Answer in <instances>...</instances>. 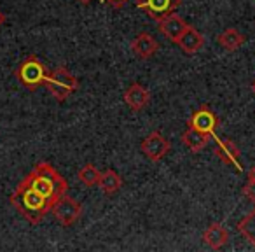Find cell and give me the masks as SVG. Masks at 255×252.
I'll return each instance as SVG.
<instances>
[{
  "mask_svg": "<svg viewBox=\"0 0 255 252\" xmlns=\"http://www.w3.org/2000/svg\"><path fill=\"white\" fill-rule=\"evenodd\" d=\"M25 181L53 205L61 196L68 195V182L56 168L47 161H40L32 168Z\"/></svg>",
  "mask_w": 255,
  "mask_h": 252,
  "instance_id": "6da1fadb",
  "label": "cell"
},
{
  "mask_svg": "<svg viewBox=\"0 0 255 252\" xmlns=\"http://www.w3.org/2000/svg\"><path fill=\"white\" fill-rule=\"evenodd\" d=\"M11 203L28 223L39 224L51 212V203L23 179L11 195Z\"/></svg>",
  "mask_w": 255,
  "mask_h": 252,
  "instance_id": "7a4b0ae2",
  "label": "cell"
},
{
  "mask_svg": "<svg viewBox=\"0 0 255 252\" xmlns=\"http://www.w3.org/2000/svg\"><path fill=\"white\" fill-rule=\"evenodd\" d=\"M49 75V70L44 65V61L35 54H30L19 63L18 70H16V77L18 81L25 86L30 91H35L40 86L46 84V79Z\"/></svg>",
  "mask_w": 255,
  "mask_h": 252,
  "instance_id": "3957f363",
  "label": "cell"
},
{
  "mask_svg": "<svg viewBox=\"0 0 255 252\" xmlns=\"http://www.w3.org/2000/svg\"><path fill=\"white\" fill-rule=\"evenodd\" d=\"M47 91L54 96V100L58 102H65L70 95H74L79 89V79L72 74L68 68L65 67H58L53 72H49L46 79Z\"/></svg>",
  "mask_w": 255,
  "mask_h": 252,
  "instance_id": "277c9868",
  "label": "cell"
},
{
  "mask_svg": "<svg viewBox=\"0 0 255 252\" xmlns=\"http://www.w3.org/2000/svg\"><path fill=\"white\" fill-rule=\"evenodd\" d=\"M51 214L54 216V219L61 224L63 228L74 226L82 216V205L75 198H70L68 195L61 196L58 202L53 203L51 207Z\"/></svg>",
  "mask_w": 255,
  "mask_h": 252,
  "instance_id": "5b68a950",
  "label": "cell"
},
{
  "mask_svg": "<svg viewBox=\"0 0 255 252\" xmlns=\"http://www.w3.org/2000/svg\"><path fill=\"white\" fill-rule=\"evenodd\" d=\"M170 149H171L170 140L159 132L149 133V135L140 142V151H142V154L149 161H154V163L163 160V158L170 153Z\"/></svg>",
  "mask_w": 255,
  "mask_h": 252,
  "instance_id": "8992f818",
  "label": "cell"
},
{
  "mask_svg": "<svg viewBox=\"0 0 255 252\" xmlns=\"http://www.w3.org/2000/svg\"><path fill=\"white\" fill-rule=\"evenodd\" d=\"M131 2L156 21L175 12L182 5V0H131Z\"/></svg>",
  "mask_w": 255,
  "mask_h": 252,
  "instance_id": "52a82bcc",
  "label": "cell"
},
{
  "mask_svg": "<svg viewBox=\"0 0 255 252\" xmlns=\"http://www.w3.org/2000/svg\"><path fill=\"white\" fill-rule=\"evenodd\" d=\"M187 126H191V128L198 130V132L213 137L217 132V128H219V117H217V114L213 112L208 105H201L198 110L192 112L191 117H189Z\"/></svg>",
  "mask_w": 255,
  "mask_h": 252,
  "instance_id": "ba28073f",
  "label": "cell"
},
{
  "mask_svg": "<svg viewBox=\"0 0 255 252\" xmlns=\"http://www.w3.org/2000/svg\"><path fill=\"white\" fill-rule=\"evenodd\" d=\"M215 156L222 161L227 167L236 168L238 172H241V153L240 147L236 146V142L231 139H217L215 144Z\"/></svg>",
  "mask_w": 255,
  "mask_h": 252,
  "instance_id": "9c48e42d",
  "label": "cell"
},
{
  "mask_svg": "<svg viewBox=\"0 0 255 252\" xmlns=\"http://www.w3.org/2000/svg\"><path fill=\"white\" fill-rule=\"evenodd\" d=\"M124 103L135 112H140L150 103V91L140 82H131L124 91Z\"/></svg>",
  "mask_w": 255,
  "mask_h": 252,
  "instance_id": "30bf717a",
  "label": "cell"
},
{
  "mask_svg": "<svg viewBox=\"0 0 255 252\" xmlns=\"http://www.w3.org/2000/svg\"><path fill=\"white\" fill-rule=\"evenodd\" d=\"M157 28L168 40L177 42L182 33L185 32V28H187V21L178 14H175V12H171V14L164 16V18H161L157 21Z\"/></svg>",
  "mask_w": 255,
  "mask_h": 252,
  "instance_id": "8fae6325",
  "label": "cell"
},
{
  "mask_svg": "<svg viewBox=\"0 0 255 252\" xmlns=\"http://www.w3.org/2000/svg\"><path fill=\"white\" fill-rule=\"evenodd\" d=\"M159 51V44L150 33L142 32L131 40V53L140 60H149Z\"/></svg>",
  "mask_w": 255,
  "mask_h": 252,
  "instance_id": "7c38bea8",
  "label": "cell"
},
{
  "mask_svg": "<svg viewBox=\"0 0 255 252\" xmlns=\"http://www.w3.org/2000/svg\"><path fill=\"white\" fill-rule=\"evenodd\" d=\"M175 44H177L185 54H194L205 46V37H203V33L199 32L198 28H194L192 25H187L185 32L182 33L180 39Z\"/></svg>",
  "mask_w": 255,
  "mask_h": 252,
  "instance_id": "4fadbf2b",
  "label": "cell"
},
{
  "mask_svg": "<svg viewBox=\"0 0 255 252\" xmlns=\"http://www.w3.org/2000/svg\"><path fill=\"white\" fill-rule=\"evenodd\" d=\"M203 242L213 251H219L229 242V231L220 223H212L205 231H203Z\"/></svg>",
  "mask_w": 255,
  "mask_h": 252,
  "instance_id": "5bb4252c",
  "label": "cell"
},
{
  "mask_svg": "<svg viewBox=\"0 0 255 252\" xmlns=\"http://www.w3.org/2000/svg\"><path fill=\"white\" fill-rule=\"evenodd\" d=\"M208 142H210V135L198 132V130L191 128V126H187L185 132L182 133V144H184L189 151H192V153H201V151L208 146Z\"/></svg>",
  "mask_w": 255,
  "mask_h": 252,
  "instance_id": "9a60e30c",
  "label": "cell"
},
{
  "mask_svg": "<svg viewBox=\"0 0 255 252\" xmlns=\"http://www.w3.org/2000/svg\"><path fill=\"white\" fill-rule=\"evenodd\" d=\"M245 35L240 32L238 28H226L224 32H220L219 33V37H217V44H219L222 49H226V51H236V49H240L241 46L245 44Z\"/></svg>",
  "mask_w": 255,
  "mask_h": 252,
  "instance_id": "2e32d148",
  "label": "cell"
},
{
  "mask_svg": "<svg viewBox=\"0 0 255 252\" xmlns=\"http://www.w3.org/2000/svg\"><path fill=\"white\" fill-rule=\"evenodd\" d=\"M98 186L105 195H109V196L117 195V193L121 191V188H123V177H121L116 170H112V168H107V170H103L102 175H100Z\"/></svg>",
  "mask_w": 255,
  "mask_h": 252,
  "instance_id": "e0dca14e",
  "label": "cell"
},
{
  "mask_svg": "<svg viewBox=\"0 0 255 252\" xmlns=\"http://www.w3.org/2000/svg\"><path fill=\"white\" fill-rule=\"evenodd\" d=\"M236 230L241 237H245L255 247V209H252L247 216H243L238 221Z\"/></svg>",
  "mask_w": 255,
  "mask_h": 252,
  "instance_id": "ac0fdd59",
  "label": "cell"
},
{
  "mask_svg": "<svg viewBox=\"0 0 255 252\" xmlns=\"http://www.w3.org/2000/svg\"><path fill=\"white\" fill-rule=\"evenodd\" d=\"M100 175H102V172L93 163H88L79 170L77 177L82 182V186H86V188H96L100 182Z\"/></svg>",
  "mask_w": 255,
  "mask_h": 252,
  "instance_id": "d6986e66",
  "label": "cell"
},
{
  "mask_svg": "<svg viewBox=\"0 0 255 252\" xmlns=\"http://www.w3.org/2000/svg\"><path fill=\"white\" fill-rule=\"evenodd\" d=\"M241 193H243V196L248 200V202L255 203V181H248L247 184L243 186Z\"/></svg>",
  "mask_w": 255,
  "mask_h": 252,
  "instance_id": "ffe728a7",
  "label": "cell"
},
{
  "mask_svg": "<svg viewBox=\"0 0 255 252\" xmlns=\"http://www.w3.org/2000/svg\"><path fill=\"white\" fill-rule=\"evenodd\" d=\"M100 2L109 5V7H112V9H123L124 5H126L128 2H131V0H100Z\"/></svg>",
  "mask_w": 255,
  "mask_h": 252,
  "instance_id": "44dd1931",
  "label": "cell"
},
{
  "mask_svg": "<svg viewBox=\"0 0 255 252\" xmlns=\"http://www.w3.org/2000/svg\"><path fill=\"white\" fill-rule=\"evenodd\" d=\"M248 181H255V165L248 170Z\"/></svg>",
  "mask_w": 255,
  "mask_h": 252,
  "instance_id": "7402d4cb",
  "label": "cell"
},
{
  "mask_svg": "<svg viewBox=\"0 0 255 252\" xmlns=\"http://www.w3.org/2000/svg\"><path fill=\"white\" fill-rule=\"evenodd\" d=\"M4 21H5V16H4V14H2V12H0V26L4 25Z\"/></svg>",
  "mask_w": 255,
  "mask_h": 252,
  "instance_id": "603a6c76",
  "label": "cell"
},
{
  "mask_svg": "<svg viewBox=\"0 0 255 252\" xmlns=\"http://www.w3.org/2000/svg\"><path fill=\"white\" fill-rule=\"evenodd\" d=\"M79 2H82V4H89V2H93V0H79Z\"/></svg>",
  "mask_w": 255,
  "mask_h": 252,
  "instance_id": "cb8c5ba5",
  "label": "cell"
},
{
  "mask_svg": "<svg viewBox=\"0 0 255 252\" xmlns=\"http://www.w3.org/2000/svg\"><path fill=\"white\" fill-rule=\"evenodd\" d=\"M252 91H254V95H255V81L252 82Z\"/></svg>",
  "mask_w": 255,
  "mask_h": 252,
  "instance_id": "d4e9b609",
  "label": "cell"
}]
</instances>
